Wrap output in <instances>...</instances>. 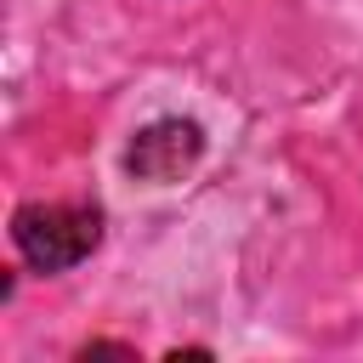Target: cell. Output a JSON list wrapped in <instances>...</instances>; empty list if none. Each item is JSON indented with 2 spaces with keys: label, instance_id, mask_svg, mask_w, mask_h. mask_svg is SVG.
Here are the masks:
<instances>
[{
  "label": "cell",
  "instance_id": "obj_1",
  "mask_svg": "<svg viewBox=\"0 0 363 363\" xmlns=\"http://www.w3.org/2000/svg\"><path fill=\"white\" fill-rule=\"evenodd\" d=\"M102 238V216L91 204H23L11 216V244L34 272H68L79 267Z\"/></svg>",
  "mask_w": 363,
  "mask_h": 363
},
{
  "label": "cell",
  "instance_id": "obj_2",
  "mask_svg": "<svg viewBox=\"0 0 363 363\" xmlns=\"http://www.w3.org/2000/svg\"><path fill=\"white\" fill-rule=\"evenodd\" d=\"M204 153V136L193 119H159L147 130H136V142L125 147V170L136 182H182Z\"/></svg>",
  "mask_w": 363,
  "mask_h": 363
}]
</instances>
